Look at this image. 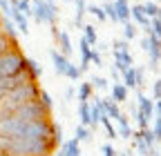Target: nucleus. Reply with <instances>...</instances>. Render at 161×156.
<instances>
[{"label": "nucleus", "instance_id": "nucleus-1", "mask_svg": "<svg viewBox=\"0 0 161 156\" xmlns=\"http://www.w3.org/2000/svg\"><path fill=\"white\" fill-rule=\"evenodd\" d=\"M40 96V87H38V81H27L23 85L14 87L11 91H7L3 98H0V116L5 114H11L14 109H18L20 105H25L29 101H36Z\"/></svg>", "mask_w": 161, "mask_h": 156}, {"label": "nucleus", "instance_id": "nucleus-2", "mask_svg": "<svg viewBox=\"0 0 161 156\" xmlns=\"http://www.w3.org/2000/svg\"><path fill=\"white\" fill-rule=\"evenodd\" d=\"M31 16L34 20L40 25H56V18H58V9L54 0H31Z\"/></svg>", "mask_w": 161, "mask_h": 156}, {"label": "nucleus", "instance_id": "nucleus-3", "mask_svg": "<svg viewBox=\"0 0 161 156\" xmlns=\"http://www.w3.org/2000/svg\"><path fill=\"white\" fill-rule=\"evenodd\" d=\"M141 47H143V51L150 56V69H157V65L161 60V38H157L150 31V34H146L143 40H141Z\"/></svg>", "mask_w": 161, "mask_h": 156}, {"label": "nucleus", "instance_id": "nucleus-4", "mask_svg": "<svg viewBox=\"0 0 161 156\" xmlns=\"http://www.w3.org/2000/svg\"><path fill=\"white\" fill-rule=\"evenodd\" d=\"M49 58H52V63H54L56 74L65 76V71H67V67H69V58H67V56H63L58 49H52V51H49Z\"/></svg>", "mask_w": 161, "mask_h": 156}, {"label": "nucleus", "instance_id": "nucleus-5", "mask_svg": "<svg viewBox=\"0 0 161 156\" xmlns=\"http://www.w3.org/2000/svg\"><path fill=\"white\" fill-rule=\"evenodd\" d=\"M92 45L85 40V38H80V40H78V51H80V71H87L90 69V56H92Z\"/></svg>", "mask_w": 161, "mask_h": 156}, {"label": "nucleus", "instance_id": "nucleus-6", "mask_svg": "<svg viewBox=\"0 0 161 156\" xmlns=\"http://www.w3.org/2000/svg\"><path fill=\"white\" fill-rule=\"evenodd\" d=\"M56 156H80V143L76 138L63 141V143L58 145V154Z\"/></svg>", "mask_w": 161, "mask_h": 156}, {"label": "nucleus", "instance_id": "nucleus-7", "mask_svg": "<svg viewBox=\"0 0 161 156\" xmlns=\"http://www.w3.org/2000/svg\"><path fill=\"white\" fill-rule=\"evenodd\" d=\"M130 20H134L139 27H150V18L143 11V5H130Z\"/></svg>", "mask_w": 161, "mask_h": 156}, {"label": "nucleus", "instance_id": "nucleus-8", "mask_svg": "<svg viewBox=\"0 0 161 156\" xmlns=\"http://www.w3.org/2000/svg\"><path fill=\"white\" fill-rule=\"evenodd\" d=\"M101 118H103V107H101V98H90V127H98Z\"/></svg>", "mask_w": 161, "mask_h": 156}, {"label": "nucleus", "instance_id": "nucleus-9", "mask_svg": "<svg viewBox=\"0 0 161 156\" xmlns=\"http://www.w3.org/2000/svg\"><path fill=\"white\" fill-rule=\"evenodd\" d=\"M134 63H132V56H130V51L128 49H116L114 51V67L119 69V71H123V69H128V67H132Z\"/></svg>", "mask_w": 161, "mask_h": 156}, {"label": "nucleus", "instance_id": "nucleus-10", "mask_svg": "<svg viewBox=\"0 0 161 156\" xmlns=\"http://www.w3.org/2000/svg\"><path fill=\"white\" fill-rule=\"evenodd\" d=\"M116 9V23H128L130 20V3L128 0H112Z\"/></svg>", "mask_w": 161, "mask_h": 156}, {"label": "nucleus", "instance_id": "nucleus-11", "mask_svg": "<svg viewBox=\"0 0 161 156\" xmlns=\"http://www.w3.org/2000/svg\"><path fill=\"white\" fill-rule=\"evenodd\" d=\"M101 107H103V114L108 116V118H119V114H121V109H119V103L116 101H112V98H101Z\"/></svg>", "mask_w": 161, "mask_h": 156}, {"label": "nucleus", "instance_id": "nucleus-12", "mask_svg": "<svg viewBox=\"0 0 161 156\" xmlns=\"http://www.w3.org/2000/svg\"><path fill=\"white\" fill-rule=\"evenodd\" d=\"M128 87L123 85V83H116L114 81V85L110 87V94H112V101H116V103H125L128 101Z\"/></svg>", "mask_w": 161, "mask_h": 156}, {"label": "nucleus", "instance_id": "nucleus-13", "mask_svg": "<svg viewBox=\"0 0 161 156\" xmlns=\"http://www.w3.org/2000/svg\"><path fill=\"white\" fill-rule=\"evenodd\" d=\"M136 109L150 121V118H152V114H154V103L148 98L146 94H139V107H136Z\"/></svg>", "mask_w": 161, "mask_h": 156}, {"label": "nucleus", "instance_id": "nucleus-14", "mask_svg": "<svg viewBox=\"0 0 161 156\" xmlns=\"http://www.w3.org/2000/svg\"><path fill=\"white\" fill-rule=\"evenodd\" d=\"M56 43H58L60 54H63V56H67V58L72 56V40H69V34H67V31H58Z\"/></svg>", "mask_w": 161, "mask_h": 156}, {"label": "nucleus", "instance_id": "nucleus-15", "mask_svg": "<svg viewBox=\"0 0 161 156\" xmlns=\"http://www.w3.org/2000/svg\"><path fill=\"white\" fill-rule=\"evenodd\" d=\"M72 3L76 5L74 23H76V27H83V18H85V13H87V0H72Z\"/></svg>", "mask_w": 161, "mask_h": 156}, {"label": "nucleus", "instance_id": "nucleus-16", "mask_svg": "<svg viewBox=\"0 0 161 156\" xmlns=\"http://www.w3.org/2000/svg\"><path fill=\"white\" fill-rule=\"evenodd\" d=\"M116 123H119V132H116V134H121V138H130V136H132V127H130L128 116H125V114H119Z\"/></svg>", "mask_w": 161, "mask_h": 156}, {"label": "nucleus", "instance_id": "nucleus-17", "mask_svg": "<svg viewBox=\"0 0 161 156\" xmlns=\"http://www.w3.org/2000/svg\"><path fill=\"white\" fill-rule=\"evenodd\" d=\"M25 71L29 74L31 81H38V78L43 76V67H40L36 60H31V58H27V60H25Z\"/></svg>", "mask_w": 161, "mask_h": 156}, {"label": "nucleus", "instance_id": "nucleus-18", "mask_svg": "<svg viewBox=\"0 0 161 156\" xmlns=\"http://www.w3.org/2000/svg\"><path fill=\"white\" fill-rule=\"evenodd\" d=\"M74 138L78 141V143H85V141H92V132H90V127L87 125H76V129H74Z\"/></svg>", "mask_w": 161, "mask_h": 156}, {"label": "nucleus", "instance_id": "nucleus-19", "mask_svg": "<svg viewBox=\"0 0 161 156\" xmlns=\"http://www.w3.org/2000/svg\"><path fill=\"white\" fill-rule=\"evenodd\" d=\"M78 116H80V125L90 127V101H78Z\"/></svg>", "mask_w": 161, "mask_h": 156}, {"label": "nucleus", "instance_id": "nucleus-20", "mask_svg": "<svg viewBox=\"0 0 161 156\" xmlns=\"http://www.w3.org/2000/svg\"><path fill=\"white\" fill-rule=\"evenodd\" d=\"M83 38L92 45V47H96L98 45V36H96V27L94 25H83Z\"/></svg>", "mask_w": 161, "mask_h": 156}, {"label": "nucleus", "instance_id": "nucleus-21", "mask_svg": "<svg viewBox=\"0 0 161 156\" xmlns=\"http://www.w3.org/2000/svg\"><path fill=\"white\" fill-rule=\"evenodd\" d=\"M60 143H63V127L58 123H54V127H52V145H54V149H58Z\"/></svg>", "mask_w": 161, "mask_h": 156}, {"label": "nucleus", "instance_id": "nucleus-22", "mask_svg": "<svg viewBox=\"0 0 161 156\" xmlns=\"http://www.w3.org/2000/svg\"><path fill=\"white\" fill-rule=\"evenodd\" d=\"M136 25L132 23V20H128V23H123V38H125V40L130 43V40H134V38H136Z\"/></svg>", "mask_w": 161, "mask_h": 156}, {"label": "nucleus", "instance_id": "nucleus-23", "mask_svg": "<svg viewBox=\"0 0 161 156\" xmlns=\"http://www.w3.org/2000/svg\"><path fill=\"white\" fill-rule=\"evenodd\" d=\"M92 94H94V89H92L90 83H80L78 85V101H90Z\"/></svg>", "mask_w": 161, "mask_h": 156}, {"label": "nucleus", "instance_id": "nucleus-24", "mask_svg": "<svg viewBox=\"0 0 161 156\" xmlns=\"http://www.w3.org/2000/svg\"><path fill=\"white\" fill-rule=\"evenodd\" d=\"M143 11H146V16H148V18H154V16H159V13H161V7L157 5V0H148V3L143 5Z\"/></svg>", "mask_w": 161, "mask_h": 156}, {"label": "nucleus", "instance_id": "nucleus-25", "mask_svg": "<svg viewBox=\"0 0 161 156\" xmlns=\"http://www.w3.org/2000/svg\"><path fill=\"white\" fill-rule=\"evenodd\" d=\"M101 125L105 127V132H108V138H116V129H114V125H112V118H108V116L103 114V118H101Z\"/></svg>", "mask_w": 161, "mask_h": 156}, {"label": "nucleus", "instance_id": "nucleus-26", "mask_svg": "<svg viewBox=\"0 0 161 156\" xmlns=\"http://www.w3.org/2000/svg\"><path fill=\"white\" fill-rule=\"evenodd\" d=\"M80 76H83L80 67H78V65H74V63H69V67H67V71H65V78H69V81H78Z\"/></svg>", "mask_w": 161, "mask_h": 156}, {"label": "nucleus", "instance_id": "nucleus-27", "mask_svg": "<svg viewBox=\"0 0 161 156\" xmlns=\"http://www.w3.org/2000/svg\"><path fill=\"white\" fill-rule=\"evenodd\" d=\"M87 11L96 18L98 23H105L108 20V16H105V11H103V7H96V5H92V7H87Z\"/></svg>", "mask_w": 161, "mask_h": 156}, {"label": "nucleus", "instance_id": "nucleus-28", "mask_svg": "<svg viewBox=\"0 0 161 156\" xmlns=\"http://www.w3.org/2000/svg\"><path fill=\"white\" fill-rule=\"evenodd\" d=\"M16 9L29 18V16H31V0H18V3H16Z\"/></svg>", "mask_w": 161, "mask_h": 156}, {"label": "nucleus", "instance_id": "nucleus-29", "mask_svg": "<svg viewBox=\"0 0 161 156\" xmlns=\"http://www.w3.org/2000/svg\"><path fill=\"white\" fill-rule=\"evenodd\" d=\"M18 43H14V40H9V38L3 34V29H0V54L3 51H7V49H11V47H16Z\"/></svg>", "mask_w": 161, "mask_h": 156}, {"label": "nucleus", "instance_id": "nucleus-30", "mask_svg": "<svg viewBox=\"0 0 161 156\" xmlns=\"http://www.w3.org/2000/svg\"><path fill=\"white\" fill-rule=\"evenodd\" d=\"M101 7H103L108 20H114V23H116V9H114V3H112V0H110V3H105V5H101Z\"/></svg>", "mask_w": 161, "mask_h": 156}, {"label": "nucleus", "instance_id": "nucleus-31", "mask_svg": "<svg viewBox=\"0 0 161 156\" xmlns=\"http://www.w3.org/2000/svg\"><path fill=\"white\" fill-rule=\"evenodd\" d=\"M92 89H98V91H103V89H110V85H108V81L105 78H92Z\"/></svg>", "mask_w": 161, "mask_h": 156}, {"label": "nucleus", "instance_id": "nucleus-32", "mask_svg": "<svg viewBox=\"0 0 161 156\" xmlns=\"http://www.w3.org/2000/svg\"><path fill=\"white\" fill-rule=\"evenodd\" d=\"M38 101L43 103V105H45L47 109H52V96H49L47 91H43V89H40V96H38Z\"/></svg>", "mask_w": 161, "mask_h": 156}, {"label": "nucleus", "instance_id": "nucleus-33", "mask_svg": "<svg viewBox=\"0 0 161 156\" xmlns=\"http://www.w3.org/2000/svg\"><path fill=\"white\" fill-rule=\"evenodd\" d=\"M150 129H152V134H154V138H157V141H161V118H159V116L154 118V125H152Z\"/></svg>", "mask_w": 161, "mask_h": 156}, {"label": "nucleus", "instance_id": "nucleus-34", "mask_svg": "<svg viewBox=\"0 0 161 156\" xmlns=\"http://www.w3.org/2000/svg\"><path fill=\"white\" fill-rule=\"evenodd\" d=\"M90 63H92V65H96V67H101V65H103V60H101V54H98L96 49H92V56H90Z\"/></svg>", "mask_w": 161, "mask_h": 156}, {"label": "nucleus", "instance_id": "nucleus-35", "mask_svg": "<svg viewBox=\"0 0 161 156\" xmlns=\"http://www.w3.org/2000/svg\"><path fill=\"white\" fill-rule=\"evenodd\" d=\"M152 98H154V101L161 98V78H159V81L154 83V87H152Z\"/></svg>", "mask_w": 161, "mask_h": 156}, {"label": "nucleus", "instance_id": "nucleus-36", "mask_svg": "<svg viewBox=\"0 0 161 156\" xmlns=\"http://www.w3.org/2000/svg\"><path fill=\"white\" fill-rule=\"evenodd\" d=\"M101 152H103V156H116V152H114V147L112 145H103V147H101Z\"/></svg>", "mask_w": 161, "mask_h": 156}, {"label": "nucleus", "instance_id": "nucleus-37", "mask_svg": "<svg viewBox=\"0 0 161 156\" xmlns=\"http://www.w3.org/2000/svg\"><path fill=\"white\" fill-rule=\"evenodd\" d=\"M112 47H114V51H116V49H128V40H125V38H123V40H114Z\"/></svg>", "mask_w": 161, "mask_h": 156}, {"label": "nucleus", "instance_id": "nucleus-38", "mask_svg": "<svg viewBox=\"0 0 161 156\" xmlns=\"http://www.w3.org/2000/svg\"><path fill=\"white\" fill-rule=\"evenodd\" d=\"M154 112H157V116H159V118H161V98L154 103Z\"/></svg>", "mask_w": 161, "mask_h": 156}, {"label": "nucleus", "instance_id": "nucleus-39", "mask_svg": "<svg viewBox=\"0 0 161 156\" xmlns=\"http://www.w3.org/2000/svg\"><path fill=\"white\" fill-rule=\"evenodd\" d=\"M119 76H121V71H119V69H116V67L112 65V78H114V81H116V78H119Z\"/></svg>", "mask_w": 161, "mask_h": 156}, {"label": "nucleus", "instance_id": "nucleus-40", "mask_svg": "<svg viewBox=\"0 0 161 156\" xmlns=\"http://www.w3.org/2000/svg\"><path fill=\"white\" fill-rule=\"evenodd\" d=\"M9 3H11V5H14V7H16V3H18V0H9Z\"/></svg>", "mask_w": 161, "mask_h": 156}, {"label": "nucleus", "instance_id": "nucleus-41", "mask_svg": "<svg viewBox=\"0 0 161 156\" xmlns=\"http://www.w3.org/2000/svg\"><path fill=\"white\" fill-rule=\"evenodd\" d=\"M67 3H69V0H67Z\"/></svg>", "mask_w": 161, "mask_h": 156}, {"label": "nucleus", "instance_id": "nucleus-42", "mask_svg": "<svg viewBox=\"0 0 161 156\" xmlns=\"http://www.w3.org/2000/svg\"><path fill=\"white\" fill-rule=\"evenodd\" d=\"M0 18H3V16H0Z\"/></svg>", "mask_w": 161, "mask_h": 156}]
</instances>
